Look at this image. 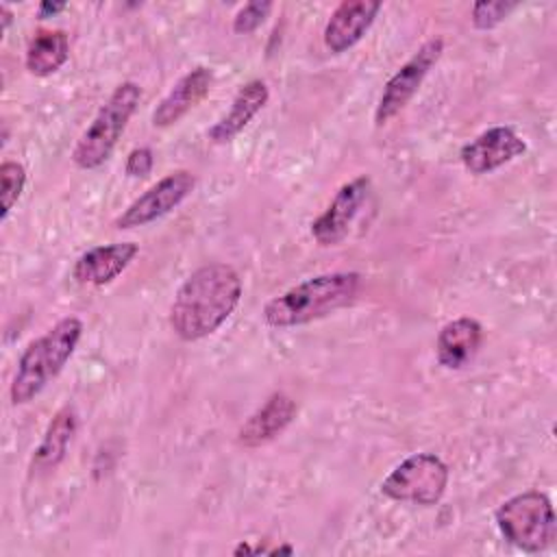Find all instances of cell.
Returning <instances> with one entry per match:
<instances>
[{
  "label": "cell",
  "mask_w": 557,
  "mask_h": 557,
  "mask_svg": "<svg viewBox=\"0 0 557 557\" xmlns=\"http://www.w3.org/2000/svg\"><path fill=\"white\" fill-rule=\"evenodd\" d=\"M270 98V89L261 78H252L248 81L244 87H239V91L235 94L228 111L209 128L207 137L213 144H226L233 137H237L248 124L250 120L268 104Z\"/></svg>",
  "instance_id": "15"
},
{
  "label": "cell",
  "mask_w": 557,
  "mask_h": 557,
  "mask_svg": "<svg viewBox=\"0 0 557 557\" xmlns=\"http://www.w3.org/2000/svg\"><path fill=\"white\" fill-rule=\"evenodd\" d=\"M444 52V39L442 37H431L426 39L409 61H405L385 83L379 104L374 109V124L383 126L387 124L394 115H398L409 100L416 96L420 89L422 81L431 72V67L440 61Z\"/></svg>",
  "instance_id": "7"
},
{
  "label": "cell",
  "mask_w": 557,
  "mask_h": 557,
  "mask_svg": "<svg viewBox=\"0 0 557 557\" xmlns=\"http://www.w3.org/2000/svg\"><path fill=\"white\" fill-rule=\"evenodd\" d=\"M527 144L511 126H492L461 146L459 159L470 174H487L524 154Z\"/></svg>",
  "instance_id": "10"
},
{
  "label": "cell",
  "mask_w": 557,
  "mask_h": 557,
  "mask_svg": "<svg viewBox=\"0 0 557 557\" xmlns=\"http://www.w3.org/2000/svg\"><path fill=\"white\" fill-rule=\"evenodd\" d=\"M152 163H154V154H152V150H150V148H146V146H139V148H133V150L128 152L124 170H126V174H128V176L139 178V176L150 174Z\"/></svg>",
  "instance_id": "22"
},
{
  "label": "cell",
  "mask_w": 557,
  "mask_h": 557,
  "mask_svg": "<svg viewBox=\"0 0 557 557\" xmlns=\"http://www.w3.org/2000/svg\"><path fill=\"white\" fill-rule=\"evenodd\" d=\"M242 278L228 263L196 268L176 289L170 305V326L183 342H198L215 333L242 298Z\"/></svg>",
  "instance_id": "1"
},
{
  "label": "cell",
  "mask_w": 557,
  "mask_h": 557,
  "mask_svg": "<svg viewBox=\"0 0 557 557\" xmlns=\"http://www.w3.org/2000/svg\"><path fill=\"white\" fill-rule=\"evenodd\" d=\"M370 191V178L366 174L348 181L329 202V207L311 222V237L320 246H337L346 239L363 200Z\"/></svg>",
  "instance_id": "9"
},
{
  "label": "cell",
  "mask_w": 557,
  "mask_h": 557,
  "mask_svg": "<svg viewBox=\"0 0 557 557\" xmlns=\"http://www.w3.org/2000/svg\"><path fill=\"white\" fill-rule=\"evenodd\" d=\"M26 185V170L17 161H4L0 165V196H2V220L11 213Z\"/></svg>",
  "instance_id": "19"
},
{
  "label": "cell",
  "mask_w": 557,
  "mask_h": 557,
  "mask_svg": "<svg viewBox=\"0 0 557 557\" xmlns=\"http://www.w3.org/2000/svg\"><path fill=\"white\" fill-rule=\"evenodd\" d=\"M196 187V176L189 170H176L161 181H157L152 187H148L141 196H137L113 222L115 228L128 231L137 226H146L172 209H176Z\"/></svg>",
  "instance_id": "8"
},
{
  "label": "cell",
  "mask_w": 557,
  "mask_h": 557,
  "mask_svg": "<svg viewBox=\"0 0 557 557\" xmlns=\"http://www.w3.org/2000/svg\"><path fill=\"white\" fill-rule=\"evenodd\" d=\"M270 11H272V2L270 0H255V2L244 4L235 13V17H233V33L248 35V33L257 30L265 22Z\"/></svg>",
  "instance_id": "21"
},
{
  "label": "cell",
  "mask_w": 557,
  "mask_h": 557,
  "mask_svg": "<svg viewBox=\"0 0 557 557\" xmlns=\"http://www.w3.org/2000/svg\"><path fill=\"white\" fill-rule=\"evenodd\" d=\"M0 22H2V35H4L13 22V13L7 4H0Z\"/></svg>",
  "instance_id": "24"
},
{
  "label": "cell",
  "mask_w": 557,
  "mask_h": 557,
  "mask_svg": "<svg viewBox=\"0 0 557 557\" xmlns=\"http://www.w3.org/2000/svg\"><path fill=\"white\" fill-rule=\"evenodd\" d=\"M296 413H298L296 400L283 392H274L239 426L237 442L246 448H259L272 442L274 437H278L294 422Z\"/></svg>",
  "instance_id": "12"
},
{
  "label": "cell",
  "mask_w": 557,
  "mask_h": 557,
  "mask_svg": "<svg viewBox=\"0 0 557 557\" xmlns=\"http://www.w3.org/2000/svg\"><path fill=\"white\" fill-rule=\"evenodd\" d=\"M76 431V411L72 407H63L54 413V418L50 420L44 440L39 442L33 461H30V472H48L54 470L65 453H67V444L72 440Z\"/></svg>",
  "instance_id": "17"
},
{
  "label": "cell",
  "mask_w": 557,
  "mask_h": 557,
  "mask_svg": "<svg viewBox=\"0 0 557 557\" xmlns=\"http://www.w3.org/2000/svg\"><path fill=\"white\" fill-rule=\"evenodd\" d=\"M361 281L359 272H326L305 278L265 302L263 322L272 329H292L326 318L355 300Z\"/></svg>",
  "instance_id": "2"
},
{
  "label": "cell",
  "mask_w": 557,
  "mask_h": 557,
  "mask_svg": "<svg viewBox=\"0 0 557 557\" xmlns=\"http://www.w3.org/2000/svg\"><path fill=\"white\" fill-rule=\"evenodd\" d=\"M379 0H344L331 13L324 26V46L333 54H342L352 48L370 30L374 17L381 11Z\"/></svg>",
  "instance_id": "11"
},
{
  "label": "cell",
  "mask_w": 557,
  "mask_h": 557,
  "mask_svg": "<svg viewBox=\"0 0 557 557\" xmlns=\"http://www.w3.org/2000/svg\"><path fill=\"white\" fill-rule=\"evenodd\" d=\"M137 252H139V246L135 242L94 246L76 259L72 268V276L83 285H96V287L109 285L131 265Z\"/></svg>",
  "instance_id": "13"
},
{
  "label": "cell",
  "mask_w": 557,
  "mask_h": 557,
  "mask_svg": "<svg viewBox=\"0 0 557 557\" xmlns=\"http://www.w3.org/2000/svg\"><path fill=\"white\" fill-rule=\"evenodd\" d=\"M500 535L524 553L548 548L557 535V522L550 498L540 490L520 492L494 511Z\"/></svg>",
  "instance_id": "5"
},
{
  "label": "cell",
  "mask_w": 557,
  "mask_h": 557,
  "mask_svg": "<svg viewBox=\"0 0 557 557\" xmlns=\"http://www.w3.org/2000/svg\"><path fill=\"white\" fill-rule=\"evenodd\" d=\"M141 100V89L135 81L120 83L109 100L100 107L94 122L85 128L72 150V161L81 170H96L109 161L128 120Z\"/></svg>",
  "instance_id": "4"
},
{
  "label": "cell",
  "mask_w": 557,
  "mask_h": 557,
  "mask_svg": "<svg viewBox=\"0 0 557 557\" xmlns=\"http://www.w3.org/2000/svg\"><path fill=\"white\" fill-rule=\"evenodd\" d=\"M211 83H213V72L205 65H198L185 76H181L152 111V124L159 128L176 124L209 94Z\"/></svg>",
  "instance_id": "14"
},
{
  "label": "cell",
  "mask_w": 557,
  "mask_h": 557,
  "mask_svg": "<svg viewBox=\"0 0 557 557\" xmlns=\"http://www.w3.org/2000/svg\"><path fill=\"white\" fill-rule=\"evenodd\" d=\"M83 335V322L76 315L59 320L41 337L33 339L17 359L9 387L13 405L30 403L70 361Z\"/></svg>",
  "instance_id": "3"
},
{
  "label": "cell",
  "mask_w": 557,
  "mask_h": 557,
  "mask_svg": "<svg viewBox=\"0 0 557 557\" xmlns=\"http://www.w3.org/2000/svg\"><path fill=\"white\" fill-rule=\"evenodd\" d=\"M448 479V466L437 455L413 453L381 481V494L398 503L431 507L444 496Z\"/></svg>",
  "instance_id": "6"
},
{
  "label": "cell",
  "mask_w": 557,
  "mask_h": 557,
  "mask_svg": "<svg viewBox=\"0 0 557 557\" xmlns=\"http://www.w3.org/2000/svg\"><path fill=\"white\" fill-rule=\"evenodd\" d=\"M481 339H483V326L474 318H468V315L455 318L446 322L437 333V342H435L437 361L446 370H461L479 352Z\"/></svg>",
  "instance_id": "16"
},
{
  "label": "cell",
  "mask_w": 557,
  "mask_h": 557,
  "mask_svg": "<svg viewBox=\"0 0 557 557\" xmlns=\"http://www.w3.org/2000/svg\"><path fill=\"white\" fill-rule=\"evenodd\" d=\"M65 9H67V2H48V0H44V2H39L37 15L41 20H46V17H52V15L61 13V11H65Z\"/></svg>",
  "instance_id": "23"
},
{
  "label": "cell",
  "mask_w": 557,
  "mask_h": 557,
  "mask_svg": "<svg viewBox=\"0 0 557 557\" xmlns=\"http://www.w3.org/2000/svg\"><path fill=\"white\" fill-rule=\"evenodd\" d=\"M70 59V37L65 30H37L28 41L24 65L33 76H50Z\"/></svg>",
  "instance_id": "18"
},
{
  "label": "cell",
  "mask_w": 557,
  "mask_h": 557,
  "mask_svg": "<svg viewBox=\"0 0 557 557\" xmlns=\"http://www.w3.org/2000/svg\"><path fill=\"white\" fill-rule=\"evenodd\" d=\"M516 2L509 0H481L472 4V26L476 30H490L498 26L503 20L509 17V13L516 9Z\"/></svg>",
  "instance_id": "20"
}]
</instances>
